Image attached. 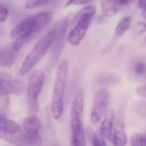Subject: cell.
Returning a JSON list of instances; mask_svg holds the SVG:
<instances>
[{
	"label": "cell",
	"instance_id": "19",
	"mask_svg": "<svg viewBox=\"0 0 146 146\" xmlns=\"http://www.w3.org/2000/svg\"><path fill=\"white\" fill-rule=\"evenodd\" d=\"M146 33V22L145 21H138L135 25V27H133V33L134 35H141L143 33Z\"/></svg>",
	"mask_w": 146,
	"mask_h": 146
},
{
	"label": "cell",
	"instance_id": "22",
	"mask_svg": "<svg viewBox=\"0 0 146 146\" xmlns=\"http://www.w3.org/2000/svg\"><path fill=\"white\" fill-rule=\"evenodd\" d=\"M95 0H68V2L65 3V7L71 6V5H84V4H88Z\"/></svg>",
	"mask_w": 146,
	"mask_h": 146
},
{
	"label": "cell",
	"instance_id": "16",
	"mask_svg": "<svg viewBox=\"0 0 146 146\" xmlns=\"http://www.w3.org/2000/svg\"><path fill=\"white\" fill-rule=\"evenodd\" d=\"M120 7L115 3V0H102L101 1V9L105 16L111 17L118 13Z\"/></svg>",
	"mask_w": 146,
	"mask_h": 146
},
{
	"label": "cell",
	"instance_id": "10",
	"mask_svg": "<svg viewBox=\"0 0 146 146\" xmlns=\"http://www.w3.org/2000/svg\"><path fill=\"white\" fill-rule=\"evenodd\" d=\"M68 26V21L67 20L62 21L57 27H56V36L55 40L52 45V57L54 62H56L61 55V52L63 49L67 29Z\"/></svg>",
	"mask_w": 146,
	"mask_h": 146
},
{
	"label": "cell",
	"instance_id": "29",
	"mask_svg": "<svg viewBox=\"0 0 146 146\" xmlns=\"http://www.w3.org/2000/svg\"><path fill=\"white\" fill-rule=\"evenodd\" d=\"M144 140H145V146H146V128L145 132V134H144Z\"/></svg>",
	"mask_w": 146,
	"mask_h": 146
},
{
	"label": "cell",
	"instance_id": "24",
	"mask_svg": "<svg viewBox=\"0 0 146 146\" xmlns=\"http://www.w3.org/2000/svg\"><path fill=\"white\" fill-rule=\"evenodd\" d=\"M136 110H137L138 113L146 116V100L137 104H136Z\"/></svg>",
	"mask_w": 146,
	"mask_h": 146
},
{
	"label": "cell",
	"instance_id": "12",
	"mask_svg": "<svg viewBox=\"0 0 146 146\" xmlns=\"http://www.w3.org/2000/svg\"><path fill=\"white\" fill-rule=\"evenodd\" d=\"M112 142L114 146H126L127 143V136L124 127V122L120 118L115 122L113 135H112Z\"/></svg>",
	"mask_w": 146,
	"mask_h": 146
},
{
	"label": "cell",
	"instance_id": "26",
	"mask_svg": "<svg viewBox=\"0 0 146 146\" xmlns=\"http://www.w3.org/2000/svg\"><path fill=\"white\" fill-rule=\"evenodd\" d=\"M115 1L118 4V6L121 8L122 6H126V5L129 4L133 0H115Z\"/></svg>",
	"mask_w": 146,
	"mask_h": 146
},
{
	"label": "cell",
	"instance_id": "15",
	"mask_svg": "<svg viewBox=\"0 0 146 146\" xmlns=\"http://www.w3.org/2000/svg\"><path fill=\"white\" fill-rule=\"evenodd\" d=\"M132 25V18L130 16H125L122 18L118 24L116 25V27L113 33V41L117 42L131 27Z\"/></svg>",
	"mask_w": 146,
	"mask_h": 146
},
{
	"label": "cell",
	"instance_id": "25",
	"mask_svg": "<svg viewBox=\"0 0 146 146\" xmlns=\"http://www.w3.org/2000/svg\"><path fill=\"white\" fill-rule=\"evenodd\" d=\"M136 92L137 94L141 97V98H146V84L145 85H143L141 86H139L137 90H136Z\"/></svg>",
	"mask_w": 146,
	"mask_h": 146
},
{
	"label": "cell",
	"instance_id": "21",
	"mask_svg": "<svg viewBox=\"0 0 146 146\" xmlns=\"http://www.w3.org/2000/svg\"><path fill=\"white\" fill-rule=\"evenodd\" d=\"M92 142L93 146H106L105 139L98 134L93 133L92 137Z\"/></svg>",
	"mask_w": 146,
	"mask_h": 146
},
{
	"label": "cell",
	"instance_id": "7",
	"mask_svg": "<svg viewBox=\"0 0 146 146\" xmlns=\"http://www.w3.org/2000/svg\"><path fill=\"white\" fill-rule=\"evenodd\" d=\"M110 102V95L106 89H99L95 96L92 109L91 111V122L92 125H97L104 115L107 113V109Z\"/></svg>",
	"mask_w": 146,
	"mask_h": 146
},
{
	"label": "cell",
	"instance_id": "23",
	"mask_svg": "<svg viewBox=\"0 0 146 146\" xmlns=\"http://www.w3.org/2000/svg\"><path fill=\"white\" fill-rule=\"evenodd\" d=\"M9 16V9L3 4L0 5V20L1 23H3Z\"/></svg>",
	"mask_w": 146,
	"mask_h": 146
},
{
	"label": "cell",
	"instance_id": "27",
	"mask_svg": "<svg viewBox=\"0 0 146 146\" xmlns=\"http://www.w3.org/2000/svg\"><path fill=\"white\" fill-rule=\"evenodd\" d=\"M139 7L143 9L146 8V0H139Z\"/></svg>",
	"mask_w": 146,
	"mask_h": 146
},
{
	"label": "cell",
	"instance_id": "9",
	"mask_svg": "<svg viewBox=\"0 0 146 146\" xmlns=\"http://www.w3.org/2000/svg\"><path fill=\"white\" fill-rule=\"evenodd\" d=\"M40 121L35 115H29L23 121L24 138L28 142L36 143L39 140Z\"/></svg>",
	"mask_w": 146,
	"mask_h": 146
},
{
	"label": "cell",
	"instance_id": "18",
	"mask_svg": "<svg viewBox=\"0 0 146 146\" xmlns=\"http://www.w3.org/2000/svg\"><path fill=\"white\" fill-rule=\"evenodd\" d=\"M131 146H145L144 135L140 133L133 134L131 137Z\"/></svg>",
	"mask_w": 146,
	"mask_h": 146
},
{
	"label": "cell",
	"instance_id": "30",
	"mask_svg": "<svg viewBox=\"0 0 146 146\" xmlns=\"http://www.w3.org/2000/svg\"><path fill=\"white\" fill-rule=\"evenodd\" d=\"M145 42H146V36H145Z\"/></svg>",
	"mask_w": 146,
	"mask_h": 146
},
{
	"label": "cell",
	"instance_id": "13",
	"mask_svg": "<svg viewBox=\"0 0 146 146\" xmlns=\"http://www.w3.org/2000/svg\"><path fill=\"white\" fill-rule=\"evenodd\" d=\"M18 51H16L12 44L2 47L0 51V65L3 68H9L15 62Z\"/></svg>",
	"mask_w": 146,
	"mask_h": 146
},
{
	"label": "cell",
	"instance_id": "6",
	"mask_svg": "<svg viewBox=\"0 0 146 146\" xmlns=\"http://www.w3.org/2000/svg\"><path fill=\"white\" fill-rule=\"evenodd\" d=\"M44 83V73L42 70H35L30 75L27 86V104L31 113H36L38 110V98Z\"/></svg>",
	"mask_w": 146,
	"mask_h": 146
},
{
	"label": "cell",
	"instance_id": "11",
	"mask_svg": "<svg viewBox=\"0 0 146 146\" xmlns=\"http://www.w3.org/2000/svg\"><path fill=\"white\" fill-rule=\"evenodd\" d=\"M114 122H115V112L113 110L107 111L100 128V135L104 139H111L114 131Z\"/></svg>",
	"mask_w": 146,
	"mask_h": 146
},
{
	"label": "cell",
	"instance_id": "4",
	"mask_svg": "<svg viewBox=\"0 0 146 146\" xmlns=\"http://www.w3.org/2000/svg\"><path fill=\"white\" fill-rule=\"evenodd\" d=\"M96 7L87 5L79 10L72 18L73 28L68 34L67 41L72 46L79 45L85 38L87 30L95 16Z\"/></svg>",
	"mask_w": 146,
	"mask_h": 146
},
{
	"label": "cell",
	"instance_id": "5",
	"mask_svg": "<svg viewBox=\"0 0 146 146\" xmlns=\"http://www.w3.org/2000/svg\"><path fill=\"white\" fill-rule=\"evenodd\" d=\"M56 36V28L50 30L47 34H45L31 50V51L24 58L19 74L21 76H24L28 74L36 64L46 55L48 50L52 48Z\"/></svg>",
	"mask_w": 146,
	"mask_h": 146
},
{
	"label": "cell",
	"instance_id": "1",
	"mask_svg": "<svg viewBox=\"0 0 146 146\" xmlns=\"http://www.w3.org/2000/svg\"><path fill=\"white\" fill-rule=\"evenodd\" d=\"M52 20V12L43 11L19 21L9 33L11 38H16L12 43L14 49L19 51L35 34L50 25Z\"/></svg>",
	"mask_w": 146,
	"mask_h": 146
},
{
	"label": "cell",
	"instance_id": "17",
	"mask_svg": "<svg viewBox=\"0 0 146 146\" xmlns=\"http://www.w3.org/2000/svg\"><path fill=\"white\" fill-rule=\"evenodd\" d=\"M50 1V0H27L25 4V7L27 9H34L44 5Z\"/></svg>",
	"mask_w": 146,
	"mask_h": 146
},
{
	"label": "cell",
	"instance_id": "2",
	"mask_svg": "<svg viewBox=\"0 0 146 146\" xmlns=\"http://www.w3.org/2000/svg\"><path fill=\"white\" fill-rule=\"evenodd\" d=\"M85 106V90L80 88L73 100L70 110V127L74 146H86V139L82 122Z\"/></svg>",
	"mask_w": 146,
	"mask_h": 146
},
{
	"label": "cell",
	"instance_id": "14",
	"mask_svg": "<svg viewBox=\"0 0 146 146\" xmlns=\"http://www.w3.org/2000/svg\"><path fill=\"white\" fill-rule=\"evenodd\" d=\"M0 129L2 135H12L20 133L21 128V126L15 121L5 118L3 115L0 117Z\"/></svg>",
	"mask_w": 146,
	"mask_h": 146
},
{
	"label": "cell",
	"instance_id": "3",
	"mask_svg": "<svg viewBox=\"0 0 146 146\" xmlns=\"http://www.w3.org/2000/svg\"><path fill=\"white\" fill-rule=\"evenodd\" d=\"M68 63L67 61H62L56 68V76L53 82L51 97V114L55 120L59 121L64 110L65 88L68 79Z\"/></svg>",
	"mask_w": 146,
	"mask_h": 146
},
{
	"label": "cell",
	"instance_id": "8",
	"mask_svg": "<svg viewBox=\"0 0 146 146\" xmlns=\"http://www.w3.org/2000/svg\"><path fill=\"white\" fill-rule=\"evenodd\" d=\"M24 90L23 85L15 80L9 74L0 73V96H9L12 94L21 93Z\"/></svg>",
	"mask_w": 146,
	"mask_h": 146
},
{
	"label": "cell",
	"instance_id": "20",
	"mask_svg": "<svg viewBox=\"0 0 146 146\" xmlns=\"http://www.w3.org/2000/svg\"><path fill=\"white\" fill-rule=\"evenodd\" d=\"M133 71L137 75H143L146 73V64L143 62H138L134 64Z\"/></svg>",
	"mask_w": 146,
	"mask_h": 146
},
{
	"label": "cell",
	"instance_id": "28",
	"mask_svg": "<svg viewBox=\"0 0 146 146\" xmlns=\"http://www.w3.org/2000/svg\"><path fill=\"white\" fill-rule=\"evenodd\" d=\"M142 16L145 18L146 20V8H145L144 9H143V12H142Z\"/></svg>",
	"mask_w": 146,
	"mask_h": 146
}]
</instances>
